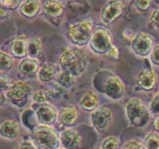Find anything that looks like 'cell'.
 I'll return each mask as SVG.
<instances>
[{
	"label": "cell",
	"mask_w": 159,
	"mask_h": 149,
	"mask_svg": "<svg viewBox=\"0 0 159 149\" xmlns=\"http://www.w3.org/2000/svg\"><path fill=\"white\" fill-rule=\"evenodd\" d=\"M58 62L62 70L77 78L86 70L89 59L87 54L79 47H74L64 50L59 57Z\"/></svg>",
	"instance_id": "6da1fadb"
},
{
	"label": "cell",
	"mask_w": 159,
	"mask_h": 149,
	"mask_svg": "<svg viewBox=\"0 0 159 149\" xmlns=\"http://www.w3.org/2000/svg\"><path fill=\"white\" fill-rule=\"evenodd\" d=\"M124 111L130 125L138 128L146 127L152 116L148 106L141 99L136 97L127 101L124 106Z\"/></svg>",
	"instance_id": "7a4b0ae2"
},
{
	"label": "cell",
	"mask_w": 159,
	"mask_h": 149,
	"mask_svg": "<svg viewBox=\"0 0 159 149\" xmlns=\"http://www.w3.org/2000/svg\"><path fill=\"white\" fill-rule=\"evenodd\" d=\"M30 141L37 149H58L61 147L60 137L52 126L40 125L31 131Z\"/></svg>",
	"instance_id": "3957f363"
},
{
	"label": "cell",
	"mask_w": 159,
	"mask_h": 149,
	"mask_svg": "<svg viewBox=\"0 0 159 149\" xmlns=\"http://www.w3.org/2000/svg\"><path fill=\"white\" fill-rule=\"evenodd\" d=\"M93 22L84 20L70 25L68 29V38L73 45L84 47L89 44L93 33Z\"/></svg>",
	"instance_id": "277c9868"
},
{
	"label": "cell",
	"mask_w": 159,
	"mask_h": 149,
	"mask_svg": "<svg viewBox=\"0 0 159 149\" xmlns=\"http://www.w3.org/2000/svg\"><path fill=\"white\" fill-rule=\"evenodd\" d=\"M89 45L91 51L96 54H107L114 45L112 34L103 26L96 28Z\"/></svg>",
	"instance_id": "5b68a950"
},
{
	"label": "cell",
	"mask_w": 159,
	"mask_h": 149,
	"mask_svg": "<svg viewBox=\"0 0 159 149\" xmlns=\"http://www.w3.org/2000/svg\"><path fill=\"white\" fill-rule=\"evenodd\" d=\"M32 88L23 81H13L7 91L5 93L7 100L12 105L22 107L27 102L28 98L32 96Z\"/></svg>",
	"instance_id": "8992f818"
},
{
	"label": "cell",
	"mask_w": 159,
	"mask_h": 149,
	"mask_svg": "<svg viewBox=\"0 0 159 149\" xmlns=\"http://www.w3.org/2000/svg\"><path fill=\"white\" fill-rule=\"evenodd\" d=\"M154 46V38L150 34L138 32L130 42V49L136 56L140 57H149Z\"/></svg>",
	"instance_id": "52a82bcc"
},
{
	"label": "cell",
	"mask_w": 159,
	"mask_h": 149,
	"mask_svg": "<svg viewBox=\"0 0 159 149\" xmlns=\"http://www.w3.org/2000/svg\"><path fill=\"white\" fill-rule=\"evenodd\" d=\"M124 5L120 0H108L102 6L100 20L105 25H111L124 14Z\"/></svg>",
	"instance_id": "ba28073f"
},
{
	"label": "cell",
	"mask_w": 159,
	"mask_h": 149,
	"mask_svg": "<svg viewBox=\"0 0 159 149\" xmlns=\"http://www.w3.org/2000/svg\"><path fill=\"white\" fill-rule=\"evenodd\" d=\"M90 121L93 128L99 132H103L113 121V113L105 106L98 107L90 114Z\"/></svg>",
	"instance_id": "9c48e42d"
},
{
	"label": "cell",
	"mask_w": 159,
	"mask_h": 149,
	"mask_svg": "<svg viewBox=\"0 0 159 149\" xmlns=\"http://www.w3.org/2000/svg\"><path fill=\"white\" fill-rule=\"evenodd\" d=\"M103 93L111 100L119 101L125 95V85L118 76L111 75L106 79Z\"/></svg>",
	"instance_id": "30bf717a"
},
{
	"label": "cell",
	"mask_w": 159,
	"mask_h": 149,
	"mask_svg": "<svg viewBox=\"0 0 159 149\" xmlns=\"http://www.w3.org/2000/svg\"><path fill=\"white\" fill-rule=\"evenodd\" d=\"M35 114L39 124L52 126L58 119L59 113L55 106L47 102L37 109Z\"/></svg>",
	"instance_id": "8fae6325"
},
{
	"label": "cell",
	"mask_w": 159,
	"mask_h": 149,
	"mask_svg": "<svg viewBox=\"0 0 159 149\" xmlns=\"http://www.w3.org/2000/svg\"><path fill=\"white\" fill-rule=\"evenodd\" d=\"M158 83L156 73L150 69H142L137 75L135 84L140 90L144 92L152 91Z\"/></svg>",
	"instance_id": "7c38bea8"
},
{
	"label": "cell",
	"mask_w": 159,
	"mask_h": 149,
	"mask_svg": "<svg viewBox=\"0 0 159 149\" xmlns=\"http://www.w3.org/2000/svg\"><path fill=\"white\" fill-rule=\"evenodd\" d=\"M61 147L65 149H78L82 142V137L76 130L68 128L59 135Z\"/></svg>",
	"instance_id": "4fadbf2b"
},
{
	"label": "cell",
	"mask_w": 159,
	"mask_h": 149,
	"mask_svg": "<svg viewBox=\"0 0 159 149\" xmlns=\"http://www.w3.org/2000/svg\"><path fill=\"white\" fill-rule=\"evenodd\" d=\"M41 0H24L19 7V13L26 20H34L42 11Z\"/></svg>",
	"instance_id": "5bb4252c"
},
{
	"label": "cell",
	"mask_w": 159,
	"mask_h": 149,
	"mask_svg": "<svg viewBox=\"0 0 159 149\" xmlns=\"http://www.w3.org/2000/svg\"><path fill=\"white\" fill-rule=\"evenodd\" d=\"M21 133L20 124L15 120H6L0 124V138L6 140H15Z\"/></svg>",
	"instance_id": "9a60e30c"
},
{
	"label": "cell",
	"mask_w": 159,
	"mask_h": 149,
	"mask_svg": "<svg viewBox=\"0 0 159 149\" xmlns=\"http://www.w3.org/2000/svg\"><path fill=\"white\" fill-rule=\"evenodd\" d=\"M42 12L50 19H57L63 16L65 6L61 1L57 0H44L42 3Z\"/></svg>",
	"instance_id": "2e32d148"
},
{
	"label": "cell",
	"mask_w": 159,
	"mask_h": 149,
	"mask_svg": "<svg viewBox=\"0 0 159 149\" xmlns=\"http://www.w3.org/2000/svg\"><path fill=\"white\" fill-rule=\"evenodd\" d=\"M40 65L37 58H32L30 57L21 59L17 66L19 73L26 77H30L37 74Z\"/></svg>",
	"instance_id": "e0dca14e"
},
{
	"label": "cell",
	"mask_w": 159,
	"mask_h": 149,
	"mask_svg": "<svg viewBox=\"0 0 159 149\" xmlns=\"http://www.w3.org/2000/svg\"><path fill=\"white\" fill-rule=\"evenodd\" d=\"M28 40L25 36L16 37L10 43V52L12 57L23 59L27 56Z\"/></svg>",
	"instance_id": "ac0fdd59"
},
{
	"label": "cell",
	"mask_w": 159,
	"mask_h": 149,
	"mask_svg": "<svg viewBox=\"0 0 159 149\" xmlns=\"http://www.w3.org/2000/svg\"><path fill=\"white\" fill-rule=\"evenodd\" d=\"M99 98L93 91H88L84 93L79 99V106L85 112L92 113L99 107Z\"/></svg>",
	"instance_id": "d6986e66"
},
{
	"label": "cell",
	"mask_w": 159,
	"mask_h": 149,
	"mask_svg": "<svg viewBox=\"0 0 159 149\" xmlns=\"http://www.w3.org/2000/svg\"><path fill=\"white\" fill-rule=\"evenodd\" d=\"M79 118V111L74 106L65 107L59 113L58 120L61 124L67 127L74 125Z\"/></svg>",
	"instance_id": "ffe728a7"
},
{
	"label": "cell",
	"mask_w": 159,
	"mask_h": 149,
	"mask_svg": "<svg viewBox=\"0 0 159 149\" xmlns=\"http://www.w3.org/2000/svg\"><path fill=\"white\" fill-rule=\"evenodd\" d=\"M57 74L56 65L50 62H46L40 67L37 73V77L40 82H49L55 79Z\"/></svg>",
	"instance_id": "44dd1931"
},
{
	"label": "cell",
	"mask_w": 159,
	"mask_h": 149,
	"mask_svg": "<svg viewBox=\"0 0 159 149\" xmlns=\"http://www.w3.org/2000/svg\"><path fill=\"white\" fill-rule=\"evenodd\" d=\"M54 81V83L57 84L58 86L61 87L62 88L71 89L75 84L76 78L68 71L62 70L61 71L57 72Z\"/></svg>",
	"instance_id": "7402d4cb"
},
{
	"label": "cell",
	"mask_w": 159,
	"mask_h": 149,
	"mask_svg": "<svg viewBox=\"0 0 159 149\" xmlns=\"http://www.w3.org/2000/svg\"><path fill=\"white\" fill-rule=\"evenodd\" d=\"M57 93L52 89H39L34 92L31 96L32 101L36 103H47L57 96Z\"/></svg>",
	"instance_id": "603a6c76"
},
{
	"label": "cell",
	"mask_w": 159,
	"mask_h": 149,
	"mask_svg": "<svg viewBox=\"0 0 159 149\" xmlns=\"http://www.w3.org/2000/svg\"><path fill=\"white\" fill-rule=\"evenodd\" d=\"M42 53V42L39 37H34L28 40L27 57L37 58Z\"/></svg>",
	"instance_id": "cb8c5ba5"
},
{
	"label": "cell",
	"mask_w": 159,
	"mask_h": 149,
	"mask_svg": "<svg viewBox=\"0 0 159 149\" xmlns=\"http://www.w3.org/2000/svg\"><path fill=\"white\" fill-rule=\"evenodd\" d=\"M146 149H159V133L152 131L148 133L143 140Z\"/></svg>",
	"instance_id": "d4e9b609"
},
{
	"label": "cell",
	"mask_w": 159,
	"mask_h": 149,
	"mask_svg": "<svg viewBox=\"0 0 159 149\" xmlns=\"http://www.w3.org/2000/svg\"><path fill=\"white\" fill-rule=\"evenodd\" d=\"M13 65V57L11 54L0 51V71H9Z\"/></svg>",
	"instance_id": "484cf974"
},
{
	"label": "cell",
	"mask_w": 159,
	"mask_h": 149,
	"mask_svg": "<svg viewBox=\"0 0 159 149\" xmlns=\"http://www.w3.org/2000/svg\"><path fill=\"white\" fill-rule=\"evenodd\" d=\"M120 141L116 136L110 135L107 136L101 141L99 148L100 149H119Z\"/></svg>",
	"instance_id": "4316f807"
},
{
	"label": "cell",
	"mask_w": 159,
	"mask_h": 149,
	"mask_svg": "<svg viewBox=\"0 0 159 149\" xmlns=\"http://www.w3.org/2000/svg\"><path fill=\"white\" fill-rule=\"evenodd\" d=\"M148 109L152 115L158 116L159 115V91L155 93L151 99L148 105Z\"/></svg>",
	"instance_id": "83f0119b"
},
{
	"label": "cell",
	"mask_w": 159,
	"mask_h": 149,
	"mask_svg": "<svg viewBox=\"0 0 159 149\" xmlns=\"http://www.w3.org/2000/svg\"><path fill=\"white\" fill-rule=\"evenodd\" d=\"M23 0H0V6L7 10L18 9Z\"/></svg>",
	"instance_id": "f1b7e54d"
},
{
	"label": "cell",
	"mask_w": 159,
	"mask_h": 149,
	"mask_svg": "<svg viewBox=\"0 0 159 149\" xmlns=\"http://www.w3.org/2000/svg\"><path fill=\"white\" fill-rule=\"evenodd\" d=\"M121 149H146L143 141L139 140L132 139L126 141Z\"/></svg>",
	"instance_id": "f546056e"
},
{
	"label": "cell",
	"mask_w": 159,
	"mask_h": 149,
	"mask_svg": "<svg viewBox=\"0 0 159 149\" xmlns=\"http://www.w3.org/2000/svg\"><path fill=\"white\" fill-rule=\"evenodd\" d=\"M152 0H134V6L139 12H145L151 8Z\"/></svg>",
	"instance_id": "4dcf8cb0"
},
{
	"label": "cell",
	"mask_w": 159,
	"mask_h": 149,
	"mask_svg": "<svg viewBox=\"0 0 159 149\" xmlns=\"http://www.w3.org/2000/svg\"><path fill=\"white\" fill-rule=\"evenodd\" d=\"M149 59L152 65L159 66V43L155 44L149 55Z\"/></svg>",
	"instance_id": "1f68e13d"
},
{
	"label": "cell",
	"mask_w": 159,
	"mask_h": 149,
	"mask_svg": "<svg viewBox=\"0 0 159 149\" xmlns=\"http://www.w3.org/2000/svg\"><path fill=\"white\" fill-rule=\"evenodd\" d=\"M12 81L10 80L8 76L0 74V92L6 93L8 90L9 87L10 86Z\"/></svg>",
	"instance_id": "d6a6232c"
},
{
	"label": "cell",
	"mask_w": 159,
	"mask_h": 149,
	"mask_svg": "<svg viewBox=\"0 0 159 149\" xmlns=\"http://www.w3.org/2000/svg\"><path fill=\"white\" fill-rule=\"evenodd\" d=\"M15 149H37L34 143L30 140H23L16 146Z\"/></svg>",
	"instance_id": "836d02e7"
},
{
	"label": "cell",
	"mask_w": 159,
	"mask_h": 149,
	"mask_svg": "<svg viewBox=\"0 0 159 149\" xmlns=\"http://www.w3.org/2000/svg\"><path fill=\"white\" fill-rule=\"evenodd\" d=\"M150 22L154 26L159 27V9H155L150 15Z\"/></svg>",
	"instance_id": "e575fe53"
},
{
	"label": "cell",
	"mask_w": 159,
	"mask_h": 149,
	"mask_svg": "<svg viewBox=\"0 0 159 149\" xmlns=\"http://www.w3.org/2000/svg\"><path fill=\"white\" fill-rule=\"evenodd\" d=\"M107 55L113 59H117L119 57V50H118L117 47L113 45L111 49L107 53Z\"/></svg>",
	"instance_id": "d590c367"
},
{
	"label": "cell",
	"mask_w": 159,
	"mask_h": 149,
	"mask_svg": "<svg viewBox=\"0 0 159 149\" xmlns=\"http://www.w3.org/2000/svg\"><path fill=\"white\" fill-rule=\"evenodd\" d=\"M8 11L9 10L0 6V20H4L8 18V16H9Z\"/></svg>",
	"instance_id": "8d00e7d4"
},
{
	"label": "cell",
	"mask_w": 159,
	"mask_h": 149,
	"mask_svg": "<svg viewBox=\"0 0 159 149\" xmlns=\"http://www.w3.org/2000/svg\"><path fill=\"white\" fill-rule=\"evenodd\" d=\"M154 128H155V131L158 132L159 133V115L156 116L155 119L154 120Z\"/></svg>",
	"instance_id": "74e56055"
},
{
	"label": "cell",
	"mask_w": 159,
	"mask_h": 149,
	"mask_svg": "<svg viewBox=\"0 0 159 149\" xmlns=\"http://www.w3.org/2000/svg\"><path fill=\"white\" fill-rule=\"evenodd\" d=\"M6 100V97L5 93H2V92H0V106H2V104L4 103Z\"/></svg>",
	"instance_id": "f35d334b"
},
{
	"label": "cell",
	"mask_w": 159,
	"mask_h": 149,
	"mask_svg": "<svg viewBox=\"0 0 159 149\" xmlns=\"http://www.w3.org/2000/svg\"><path fill=\"white\" fill-rule=\"evenodd\" d=\"M71 2H78V1H80V0H69Z\"/></svg>",
	"instance_id": "ab89813d"
},
{
	"label": "cell",
	"mask_w": 159,
	"mask_h": 149,
	"mask_svg": "<svg viewBox=\"0 0 159 149\" xmlns=\"http://www.w3.org/2000/svg\"><path fill=\"white\" fill-rule=\"evenodd\" d=\"M58 149H65V148H64V147H59Z\"/></svg>",
	"instance_id": "60d3db41"
},
{
	"label": "cell",
	"mask_w": 159,
	"mask_h": 149,
	"mask_svg": "<svg viewBox=\"0 0 159 149\" xmlns=\"http://www.w3.org/2000/svg\"><path fill=\"white\" fill-rule=\"evenodd\" d=\"M57 1H61V0H57Z\"/></svg>",
	"instance_id": "b9f144b4"
},
{
	"label": "cell",
	"mask_w": 159,
	"mask_h": 149,
	"mask_svg": "<svg viewBox=\"0 0 159 149\" xmlns=\"http://www.w3.org/2000/svg\"><path fill=\"white\" fill-rule=\"evenodd\" d=\"M23 1H24V0H23Z\"/></svg>",
	"instance_id": "7bdbcfd3"
}]
</instances>
